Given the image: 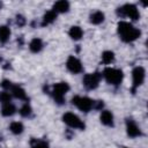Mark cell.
<instances>
[{"mask_svg":"<svg viewBox=\"0 0 148 148\" xmlns=\"http://www.w3.org/2000/svg\"><path fill=\"white\" fill-rule=\"evenodd\" d=\"M119 38L125 43H132L141 36V31L128 21H120L117 25Z\"/></svg>","mask_w":148,"mask_h":148,"instance_id":"1","label":"cell"},{"mask_svg":"<svg viewBox=\"0 0 148 148\" xmlns=\"http://www.w3.org/2000/svg\"><path fill=\"white\" fill-rule=\"evenodd\" d=\"M102 74V77L111 86H114V87H118L121 84L123 80H124V73L121 69L119 68H116V67H105L103 69V72L101 73Z\"/></svg>","mask_w":148,"mask_h":148,"instance_id":"2","label":"cell"},{"mask_svg":"<svg viewBox=\"0 0 148 148\" xmlns=\"http://www.w3.org/2000/svg\"><path fill=\"white\" fill-rule=\"evenodd\" d=\"M69 90V84L65 81H61V82H57L52 86V89H51V95L54 99V102L59 105L64 104L65 103V96L66 94L68 92Z\"/></svg>","mask_w":148,"mask_h":148,"instance_id":"3","label":"cell"},{"mask_svg":"<svg viewBox=\"0 0 148 148\" xmlns=\"http://www.w3.org/2000/svg\"><path fill=\"white\" fill-rule=\"evenodd\" d=\"M72 104L79 109L82 112H89L92 109H95V101L87 97V96H80V95H75L72 98Z\"/></svg>","mask_w":148,"mask_h":148,"instance_id":"4","label":"cell"},{"mask_svg":"<svg viewBox=\"0 0 148 148\" xmlns=\"http://www.w3.org/2000/svg\"><path fill=\"white\" fill-rule=\"evenodd\" d=\"M117 14L120 17H127L132 21H136L140 18V12L138 7L133 3H126L117 9Z\"/></svg>","mask_w":148,"mask_h":148,"instance_id":"5","label":"cell"},{"mask_svg":"<svg viewBox=\"0 0 148 148\" xmlns=\"http://www.w3.org/2000/svg\"><path fill=\"white\" fill-rule=\"evenodd\" d=\"M62 121L71 128H75V130L86 128V124L83 123V120H81V118L73 112H65L62 114Z\"/></svg>","mask_w":148,"mask_h":148,"instance_id":"6","label":"cell"},{"mask_svg":"<svg viewBox=\"0 0 148 148\" xmlns=\"http://www.w3.org/2000/svg\"><path fill=\"white\" fill-rule=\"evenodd\" d=\"M101 80H102V74L98 72H94L86 74L82 79V83L87 90H94L99 86Z\"/></svg>","mask_w":148,"mask_h":148,"instance_id":"7","label":"cell"},{"mask_svg":"<svg viewBox=\"0 0 148 148\" xmlns=\"http://www.w3.org/2000/svg\"><path fill=\"white\" fill-rule=\"evenodd\" d=\"M146 79V69L142 66H136L132 71V91L134 92L142 83L145 82Z\"/></svg>","mask_w":148,"mask_h":148,"instance_id":"8","label":"cell"},{"mask_svg":"<svg viewBox=\"0 0 148 148\" xmlns=\"http://www.w3.org/2000/svg\"><path fill=\"white\" fill-rule=\"evenodd\" d=\"M66 68L72 74H80L83 71V65L81 60L75 56H69L66 60Z\"/></svg>","mask_w":148,"mask_h":148,"instance_id":"9","label":"cell"},{"mask_svg":"<svg viewBox=\"0 0 148 148\" xmlns=\"http://www.w3.org/2000/svg\"><path fill=\"white\" fill-rule=\"evenodd\" d=\"M126 133L130 138H138L141 136V130L138 126V124L132 119V118H127L126 119Z\"/></svg>","mask_w":148,"mask_h":148,"instance_id":"10","label":"cell"},{"mask_svg":"<svg viewBox=\"0 0 148 148\" xmlns=\"http://www.w3.org/2000/svg\"><path fill=\"white\" fill-rule=\"evenodd\" d=\"M7 91H9V92L12 94V96L15 97V98H17V99H21V101H28V96H27L25 90H24L21 86H18V84H14V83H12L10 88H9Z\"/></svg>","mask_w":148,"mask_h":148,"instance_id":"11","label":"cell"},{"mask_svg":"<svg viewBox=\"0 0 148 148\" xmlns=\"http://www.w3.org/2000/svg\"><path fill=\"white\" fill-rule=\"evenodd\" d=\"M99 120L103 125L108 126V127H113L114 126V117L113 113L109 110H103L99 114Z\"/></svg>","mask_w":148,"mask_h":148,"instance_id":"12","label":"cell"},{"mask_svg":"<svg viewBox=\"0 0 148 148\" xmlns=\"http://www.w3.org/2000/svg\"><path fill=\"white\" fill-rule=\"evenodd\" d=\"M69 2L66 1V0H60V1H57L53 3V7H52V10L57 14H64V13H67L69 10Z\"/></svg>","mask_w":148,"mask_h":148,"instance_id":"13","label":"cell"},{"mask_svg":"<svg viewBox=\"0 0 148 148\" xmlns=\"http://www.w3.org/2000/svg\"><path fill=\"white\" fill-rule=\"evenodd\" d=\"M44 47V43L40 38L38 37H35L30 40L29 43V50L32 52V53H39Z\"/></svg>","mask_w":148,"mask_h":148,"instance_id":"14","label":"cell"},{"mask_svg":"<svg viewBox=\"0 0 148 148\" xmlns=\"http://www.w3.org/2000/svg\"><path fill=\"white\" fill-rule=\"evenodd\" d=\"M104 20H105V15H104V13H103L102 10H95V12H92V13L90 14V16H89L90 23H91V24H95V25L103 23Z\"/></svg>","mask_w":148,"mask_h":148,"instance_id":"15","label":"cell"},{"mask_svg":"<svg viewBox=\"0 0 148 148\" xmlns=\"http://www.w3.org/2000/svg\"><path fill=\"white\" fill-rule=\"evenodd\" d=\"M68 35H69V37H71L73 40H80V39L83 37V30H82V28L79 27V25H72V27L69 28Z\"/></svg>","mask_w":148,"mask_h":148,"instance_id":"16","label":"cell"},{"mask_svg":"<svg viewBox=\"0 0 148 148\" xmlns=\"http://www.w3.org/2000/svg\"><path fill=\"white\" fill-rule=\"evenodd\" d=\"M16 112V106L10 102L1 105V114L3 117H12Z\"/></svg>","mask_w":148,"mask_h":148,"instance_id":"17","label":"cell"},{"mask_svg":"<svg viewBox=\"0 0 148 148\" xmlns=\"http://www.w3.org/2000/svg\"><path fill=\"white\" fill-rule=\"evenodd\" d=\"M57 16H58V14H57V13H54L52 9H51V10H47V12L44 14V16H43L42 25H43V27H45V25L52 24V23L57 20Z\"/></svg>","mask_w":148,"mask_h":148,"instance_id":"18","label":"cell"},{"mask_svg":"<svg viewBox=\"0 0 148 148\" xmlns=\"http://www.w3.org/2000/svg\"><path fill=\"white\" fill-rule=\"evenodd\" d=\"M12 35V31L9 29V27L7 25H0V43L5 44L9 40Z\"/></svg>","mask_w":148,"mask_h":148,"instance_id":"19","label":"cell"},{"mask_svg":"<svg viewBox=\"0 0 148 148\" xmlns=\"http://www.w3.org/2000/svg\"><path fill=\"white\" fill-rule=\"evenodd\" d=\"M9 131L15 135H20V134L23 133L24 126L21 121H12L10 125H9Z\"/></svg>","mask_w":148,"mask_h":148,"instance_id":"20","label":"cell"},{"mask_svg":"<svg viewBox=\"0 0 148 148\" xmlns=\"http://www.w3.org/2000/svg\"><path fill=\"white\" fill-rule=\"evenodd\" d=\"M101 60H102V62L104 65H110V64H112L114 61V53L112 51H110V50L104 51L102 53V56H101Z\"/></svg>","mask_w":148,"mask_h":148,"instance_id":"21","label":"cell"},{"mask_svg":"<svg viewBox=\"0 0 148 148\" xmlns=\"http://www.w3.org/2000/svg\"><path fill=\"white\" fill-rule=\"evenodd\" d=\"M18 113H20L22 117H24V118L30 117V116H31V113H32V108H31V105H30L28 102H25V103L20 108Z\"/></svg>","mask_w":148,"mask_h":148,"instance_id":"22","label":"cell"},{"mask_svg":"<svg viewBox=\"0 0 148 148\" xmlns=\"http://www.w3.org/2000/svg\"><path fill=\"white\" fill-rule=\"evenodd\" d=\"M30 143H31V148H50L46 141L39 140V139H32Z\"/></svg>","mask_w":148,"mask_h":148,"instance_id":"23","label":"cell"},{"mask_svg":"<svg viewBox=\"0 0 148 148\" xmlns=\"http://www.w3.org/2000/svg\"><path fill=\"white\" fill-rule=\"evenodd\" d=\"M12 97H13L12 94L9 91H7V90L0 91V103H1V105L6 104V103H10L12 102Z\"/></svg>","mask_w":148,"mask_h":148,"instance_id":"24","label":"cell"},{"mask_svg":"<svg viewBox=\"0 0 148 148\" xmlns=\"http://www.w3.org/2000/svg\"><path fill=\"white\" fill-rule=\"evenodd\" d=\"M16 24L20 25V27L24 25V24H25V18H24L22 15H17V16H16Z\"/></svg>","mask_w":148,"mask_h":148,"instance_id":"25","label":"cell"}]
</instances>
